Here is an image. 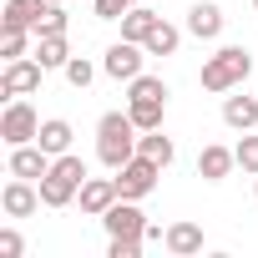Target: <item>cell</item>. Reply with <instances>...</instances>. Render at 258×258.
Listing matches in <instances>:
<instances>
[{"label":"cell","instance_id":"obj_1","mask_svg":"<svg viewBox=\"0 0 258 258\" xmlns=\"http://www.w3.org/2000/svg\"><path fill=\"white\" fill-rule=\"evenodd\" d=\"M137 132L142 126L132 121V111H106L101 121H96V157L116 172V167H126L137 157Z\"/></svg>","mask_w":258,"mask_h":258},{"label":"cell","instance_id":"obj_2","mask_svg":"<svg viewBox=\"0 0 258 258\" xmlns=\"http://www.w3.org/2000/svg\"><path fill=\"white\" fill-rule=\"evenodd\" d=\"M253 71V51L243 46H223L203 61V91H238Z\"/></svg>","mask_w":258,"mask_h":258},{"label":"cell","instance_id":"obj_3","mask_svg":"<svg viewBox=\"0 0 258 258\" xmlns=\"http://www.w3.org/2000/svg\"><path fill=\"white\" fill-rule=\"evenodd\" d=\"M132 91H126V111H132V121L142 126V132H152V126H162L167 116V81L162 76H137V81H126Z\"/></svg>","mask_w":258,"mask_h":258},{"label":"cell","instance_id":"obj_4","mask_svg":"<svg viewBox=\"0 0 258 258\" xmlns=\"http://www.w3.org/2000/svg\"><path fill=\"white\" fill-rule=\"evenodd\" d=\"M91 172H86V162L76 157V152H61L56 162H51V172L41 177V203L46 208H66L76 192H81V182H86Z\"/></svg>","mask_w":258,"mask_h":258},{"label":"cell","instance_id":"obj_5","mask_svg":"<svg viewBox=\"0 0 258 258\" xmlns=\"http://www.w3.org/2000/svg\"><path fill=\"white\" fill-rule=\"evenodd\" d=\"M36 132H41L36 106H31L26 96H16V101L6 106V116H0V142H6V147H26V142H36Z\"/></svg>","mask_w":258,"mask_h":258},{"label":"cell","instance_id":"obj_6","mask_svg":"<svg viewBox=\"0 0 258 258\" xmlns=\"http://www.w3.org/2000/svg\"><path fill=\"white\" fill-rule=\"evenodd\" d=\"M157 177H162V162H152V157H132L126 167H116V192L121 198H132V203H142L152 187H157Z\"/></svg>","mask_w":258,"mask_h":258},{"label":"cell","instance_id":"obj_7","mask_svg":"<svg viewBox=\"0 0 258 258\" xmlns=\"http://www.w3.org/2000/svg\"><path fill=\"white\" fill-rule=\"evenodd\" d=\"M142 61H147V46L121 36L116 46H106V61H101V71H106L111 81H137V76H142Z\"/></svg>","mask_w":258,"mask_h":258},{"label":"cell","instance_id":"obj_8","mask_svg":"<svg viewBox=\"0 0 258 258\" xmlns=\"http://www.w3.org/2000/svg\"><path fill=\"white\" fill-rule=\"evenodd\" d=\"M41 76H46V66H41L36 56L6 61V76H0V91H6L11 101H16V96H31V91H41Z\"/></svg>","mask_w":258,"mask_h":258},{"label":"cell","instance_id":"obj_9","mask_svg":"<svg viewBox=\"0 0 258 258\" xmlns=\"http://www.w3.org/2000/svg\"><path fill=\"white\" fill-rule=\"evenodd\" d=\"M101 223H106L111 238H142V233H147V218H142V208H137L132 198H116V203L101 213Z\"/></svg>","mask_w":258,"mask_h":258},{"label":"cell","instance_id":"obj_10","mask_svg":"<svg viewBox=\"0 0 258 258\" xmlns=\"http://www.w3.org/2000/svg\"><path fill=\"white\" fill-rule=\"evenodd\" d=\"M0 208L11 218H31L46 203H41V187H31V177H16V182H6V192H0Z\"/></svg>","mask_w":258,"mask_h":258},{"label":"cell","instance_id":"obj_11","mask_svg":"<svg viewBox=\"0 0 258 258\" xmlns=\"http://www.w3.org/2000/svg\"><path fill=\"white\" fill-rule=\"evenodd\" d=\"M51 0H6V11H0V31H36L41 16H46Z\"/></svg>","mask_w":258,"mask_h":258},{"label":"cell","instance_id":"obj_12","mask_svg":"<svg viewBox=\"0 0 258 258\" xmlns=\"http://www.w3.org/2000/svg\"><path fill=\"white\" fill-rule=\"evenodd\" d=\"M76 198H81V213L101 218V213H106V208H111V203H116L121 192H116V177H86Z\"/></svg>","mask_w":258,"mask_h":258},{"label":"cell","instance_id":"obj_13","mask_svg":"<svg viewBox=\"0 0 258 258\" xmlns=\"http://www.w3.org/2000/svg\"><path fill=\"white\" fill-rule=\"evenodd\" d=\"M233 167H238V152H228V147H218V142H208V147L198 152V177H203V182H223Z\"/></svg>","mask_w":258,"mask_h":258},{"label":"cell","instance_id":"obj_14","mask_svg":"<svg viewBox=\"0 0 258 258\" xmlns=\"http://www.w3.org/2000/svg\"><path fill=\"white\" fill-rule=\"evenodd\" d=\"M187 36H198V41H218L223 36V11L213 6V0H198V6L187 11Z\"/></svg>","mask_w":258,"mask_h":258},{"label":"cell","instance_id":"obj_15","mask_svg":"<svg viewBox=\"0 0 258 258\" xmlns=\"http://www.w3.org/2000/svg\"><path fill=\"white\" fill-rule=\"evenodd\" d=\"M223 121L233 132H253L258 126V96H228L223 101Z\"/></svg>","mask_w":258,"mask_h":258},{"label":"cell","instance_id":"obj_16","mask_svg":"<svg viewBox=\"0 0 258 258\" xmlns=\"http://www.w3.org/2000/svg\"><path fill=\"white\" fill-rule=\"evenodd\" d=\"M167 253H177V258L203 253V228H198V223H172V228H167Z\"/></svg>","mask_w":258,"mask_h":258},{"label":"cell","instance_id":"obj_17","mask_svg":"<svg viewBox=\"0 0 258 258\" xmlns=\"http://www.w3.org/2000/svg\"><path fill=\"white\" fill-rule=\"evenodd\" d=\"M71 121H61V116H51V121H41V132H36V142L51 152V157H61V152H71Z\"/></svg>","mask_w":258,"mask_h":258},{"label":"cell","instance_id":"obj_18","mask_svg":"<svg viewBox=\"0 0 258 258\" xmlns=\"http://www.w3.org/2000/svg\"><path fill=\"white\" fill-rule=\"evenodd\" d=\"M36 61H41L46 71H66V61H71L66 36H36Z\"/></svg>","mask_w":258,"mask_h":258},{"label":"cell","instance_id":"obj_19","mask_svg":"<svg viewBox=\"0 0 258 258\" xmlns=\"http://www.w3.org/2000/svg\"><path fill=\"white\" fill-rule=\"evenodd\" d=\"M137 152H142V157H152V162H162V167H172V157H177L172 137H162V126H152V132H142V137H137Z\"/></svg>","mask_w":258,"mask_h":258},{"label":"cell","instance_id":"obj_20","mask_svg":"<svg viewBox=\"0 0 258 258\" xmlns=\"http://www.w3.org/2000/svg\"><path fill=\"white\" fill-rule=\"evenodd\" d=\"M157 21H162L157 11H147V6H132V11L121 16V36H126V41H147Z\"/></svg>","mask_w":258,"mask_h":258},{"label":"cell","instance_id":"obj_21","mask_svg":"<svg viewBox=\"0 0 258 258\" xmlns=\"http://www.w3.org/2000/svg\"><path fill=\"white\" fill-rule=\"evenodd\" d=\"M142 46H147V56H172V51L182 46V31H177V26H167V21H157V26H152V36H147Z\"/></svg>","mask_w":258,"mask_h":258},{"label":"cell","instance_id":"obj_22","mask_svg":"<svg viewBox=\"0 0 258 258\" xmlns=\"http://www.w3.org/2000/svg\"><path fill=\"white\" fill-rule=\"evenodd\" d=\"M66 81H71L76 91H86V86L96 81V66H91L86 56H71V61H66Z\"/></svg>","mask_w":258,"mask_h":258},{"label":"cell","instance_id":"obj_23","mask_svg":"<svg viewBox=\"0 0 258 258\" xmlns=\"http://www.w3.org/2000/svg\"><path fill=\"white\" fill-rule=\"evenodd\" d=\"M66 11L61 6H46V16H41V26H36V36H66Z\"/></svg>","mask_w":258,"mask_h":258},{"label":"cell","instance_id":"obj_24","mask_svg":"<svg viewBox=\"0 0 258 258\" xmlns=\"http://www.w3.org/2000/svg\"><path fill=\"white\" fill-rule=\"evenodd\" d=\"M96 6V21H121L132 6H142V0H91Z\"/></svg>","mask_w":258,"mask_h":258},{"label":"cell","instance_id":"obj_25","mask_svg":"<svg viewBox=\"0 0 258 258\" xmlns=\"http://www.w3.org/2000/svg\"><path fill=\"white\" fill-rule=\"evenodd\" d=\"M233 152H238V167H243V172H253V177H258V137H248V132H243V142H238V147H233Z\"/></svg>","mask_w":258,"mask_h":258},{"label":"cell","instance_id":"obj_26","mask_svg":"<svg viewBox=\"0 0 258 258\" xmlns=\"http://www.w3.org/2000/svg\"><path fill=\"white\" fill-rule=\"evenodd\" d=\"M0 56H6V61H21V56H26V31H0Z\"/></svg>","mask_w":258,"mask_h":258},{"label":"cell","instance_id":"obj_27","mask_svg":"<svg viewBox=\"0 0 258 258\" xmlns=\"http://www.w3.org/2000/svg\"><path fill=\"white\" fill-rule=\"evenodd\" d=\"M142 243L147 238H111L106 243V258H142Z\"/></svg>","mask_w":258,"mask_h":258},{"label":"cell","instance_id":"obj_28","mask_svg":"<svg viewBox=\"0 0 258 258\" xmlns=\"http://www.w3.org/2000/svg\"><path fill=\"white\" fill-rule=\"evenodd\" d=\"M26 253V238L16 228H0V258H21Z\"/></svg>","mask_w":258,"mask_h":258},{"label":"cell","instance_id":"obj_29","mask_svg":"<svg viewBox=\"0 0 258 258\" xmlns=\"http://www.w3.org/2000/svg\"><path fill=\"white\" fill-rule=\"evenodd\" d=\"M51 6H61V0H51Z\"/></svg>","mask_w":258,"mask_h":258},{"label":"cell","instance_id":"obj_30","mask_svg":"<svg viewBox=\"0 0 258 258\" xmlns=\"http://www.w3.org/2000/svg\"><path fill=\"white\" fill-rule=\"evenodd\" d=\"M253 11H258V0H253Z\"/></svg>","mask_w":258,"mask_h":258},{"label":"cell","instance_id":"obj_31","mask_svg":"<svg viewBox=\"0 0 258 258\" xmlns=\"http://www.w3.org/2000/svg\"><path fill=\"white\" fill-rule=\"evenodd\" d=\"M253 192H258V182H253Z\"/></svg>","mask_w":258,"mask_h":258}]
</instances>
